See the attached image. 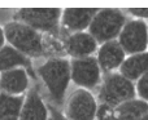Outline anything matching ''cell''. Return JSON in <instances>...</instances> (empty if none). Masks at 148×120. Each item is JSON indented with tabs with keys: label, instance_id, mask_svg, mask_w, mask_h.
<instances>
[{
	"label": "cell",
	"instance_id": "obj_1",
	"mask_svg": "<svg viewBox=\"0 0 148 120\" xmlns=\"http://www.w3.org/2000/svg\"><path fill=\"white\" fill-rule=\"evenodd\" d=\"M3 28L7 43L27 58L40 57L46 53L43 36L33 27L18 21H12Z\"/></svg>",
	"mask_w": 148,
	"mask_h": 120
},
{
	"label": "cell",
	"instance_id": "obj_2",
	"mask_svg": "<svg viewBox=\"0 0 148 120\" xmlns=\"http://www.w3.org/2000/svg\"><path fill=\"white\" fill-rule=\"evenodd\" d=\"M38 75L48 89L51 98L56 103H62L68 90L70 76V61L61 57H53L38 67Z\"/></svg>",
	"mask_w": 148,
	"mask_h": 120
},
{
	"label": "cell",
	"instance_id": "obj_3",
	"mask_svg": "<svg viewBox=\"0 0 148 120\" xmlns=\"http://www.w3.org/2000/svg\"><path fill=\"white\" fill-rule=\"evenodd\" d=\"M126 22L127 21L125 13L120 9L103 8L97 10L87 31L91 34L97 44H104L108 41L117 40Z\"/></svg>",
	"mask_w": 148,
	"mask_h": 120
},
{
	"label": "cell",
	"instance_id": "obj_4",
	"mask_svg": "<svg viewBox=\"0 0 148 120\" xmlns=\"http://www.w3.org/2000/svg\"><path fill=\"white\" fill-rule=\"evenodd\" d=\"M134 98H136L135 84L120 72H112L103 80L99 90V101L101 105L116 107Z\"/></svg>",
	"mask_w": 148,
	"mask_h": 120
},
{
	"label": "cell",
	"instance_id": "obj_5",
	"mask_svg": "<svg viewBox=\"0 0 148 120\" xmlns=\"http://www.w3.org/2000/svg\"><path fill=\"white\" fill-rule=\"evenodd\" d=\"M60 8H22L16 13V21L33 27L39 32L57 34L61 21Z\"/></svg>",
	"mask_w": 148,
	"mask_h": 120
},
{
	"label": "cell",
	"instance_id": "obj_6",
	"mask_svg": "<svg viewBox=\"0 0 148 120\" xmlns=\"http://www.w3.org/2000/svg\"><path fill=\"white\" fill-rule=\"evenodd\" d=\"M126 56L148 51V25L146 21L130 20L125 23L117 38Z\"/></svg>",
	"mask_w": 148,
	"mask_h": 120
},
{
	"label": "cell",
	"instance_id": "obj_7",
	"mask_svg": "<svg viewBox=\"0 0 148 120\" xmlns=\"http://www.w3.org/2000/svg\"><path fill=\"white\" fill-rule=\"evenodd\" d=\"M97 106L90 90L78 88L68 98L65 116L69 120H96Z\"/></svg>",
	"mask_w": 148,
	"mask_h": 120
},
{
	"label": "cell",
	"instance_id": "obj_8",
	"mask_svg": "<svg viewBox=\"0 0 148 120\" xmlns=\"http://www.w3.org/2000/svg\"><path fill=\"white\" fill-rule=\"evenodd\" d=\"M70 76L72 82L82 89H92L100 83L101 70L96 61V57L72 58L70 61Z\"/></svg>",
	"mask_w": 148,
	"mask_h": 120
},
{
	"label": "cell",
	"instance_id": "obj_9",
	"mask_svg": "<svg viewBox=\"0 0 148 120\" xmlns=\"http://www.w3.org/2000/svg\"><path fill=\"white\" fill-rule=\"evenodd\" d=\"M126 53L121 48L117 40H112L108 43L100 44L96 52V61L101 71L112 74L116 70H120L121 65L126 58Z\"/></svg>",
	"mask_w": 148,
	"mask_h": 120
},
{
	"label": "cell",
	"instance_id": "obj_10",
	"mask_svg": "<svg viewBox=\"0 0 148 120\" xmlns=\"http://www.w3.org/2000/svg\"><path fill=\"white\" fill-rule=\"evenodd\" d=\"M97 10L96 8H65L62 9L60 23L72 34L87 31Z\"/></svg>",
	"mask_w": 148,
	"mask_h": 120
},
{
	"label": "cell",
	"instance_id": "obj_11",
	"mask_svg": "<svg viewBox=\"0 0 148 120\" xmlns=\"http://www.w3.org/2000/svg\"><path fill=\"white\" fill-rule=\"evenodd\" d=\"M99 44L96 43L88 31L73 32L68 36L65 41V49L72 58H86L91 57L95 52H97Z\"/></svg>",
	"mask_w": 148,
	"mask_h": 120
},
{
	"label": "cell",
	"instance_id": "obj_12",
	"mask_svg": "<svg viewBox=\"0 0 148 120\" xmlns=\"http://www.w3.org/2000/svg\"><path fill=\"white\" fill-rule=\"evenodd\" d=\"M29 87V76L25 69L18 67L0 72V88L3 93L10 96H23Z\"/></svg>",
	"mask_w": 148,
	"mask_h": 120
},
{
	"label": "cell",
	"instance_id": "obj_13",
	"mask_svg": "<svg viewBox=\"0 0 148 120\" xmlns=\"http://www.w3.org/2000/svg\"><path fill=\"white\" fill-rule=\"evenodd\" d=\"M147 114L148 102L134 98L113 107L110 120H143Z\"/></svg>",
	"mask_w": 148,
	"mask_h": 120
},
{
	"label": "cell",
	"instance_id": "obj_14",
	"mask_svg": "<svg viewBox=\"0 0 148 120\" xmlns=\"http://www.w3.org/2000/svg\"><path fill=\"white\" fill-rule=\"evenodd\" d=\"M48 107L36 90H30L26 94L18 120H47Z\"/></svg>",
	"mask_w": 148,
	"mask_h": 120
},
{
	"label": "cell",
	"instance_id": "obj_15",
	"mask_svg": "<svg viewBox=\"0 0 148 120\" xmlns=\"http://www.w3.org/2000/svg\"><path fill=\"white\" fill-rule=\"evenodd\" d=\"M118 72L130 82H136L139 78L148 72V51L127 56L121 65Z\"/></svg>",
	"mask_w": 148,
	"mask_h": 120
},
{
	"label": "cell",
	"instance_id": "obj_16",
	"mask_svg": "<svg viewBox=\"0 0 148 120\" xmlns=\"http://www.w3.org/2000/svg\"><path fill=\"white\" fill-rule=\"evenodd\" d=\"M29 66H30V59L18 51H16L9 44H5L0 49V72L9 71L18 67L26 69Z\"/></svg>",
	"mask_w": 148,
	"mask_h": 120
},
{
	"label": "cell",
	"instance_id": "obj_17",
	"mask_svg": "<svg viewBox=\"0 0 148 120\" xmlns=\"http://www.w3.org/2000/svg\"><path fill=\"white\" fill-rule=\"evenodd\" d=\"M25 97L0 93V120H18Z\"/></svg>",
	"mask_w": 148,
	"mask_h": 120
},
{
	"label": "cell",
	"instance_id": "obj_18",
	"mask_svg": "<svg viewBox=\"0 0 148 120\" xmlns=\"http://www.w3.org/2000/svg\"><path fill=\"white\" fill-rule=\"evenodd\" d=\"M135 92L139 100L148 102V72L140 76L135 83Z\"/></svg>",
	"mask_w": 148,
	"mask_h": 120
},
{
	"label": "cell",
	"instance_id": "obj_19",
	"mask_svg": "<svg viewBox=\"0 0 148 120\" xmlns=\"http://www.w3.org/2000/svg\"><path fill=\"white\" fill-rule=\"evenodd\" d=\"M129 12L135 17V20H148V8H129Z\"/></svg>",
	"mask_w": 148,
	"mask_h": 120
},
{
	"label": "cell",
	"instance_id": "obj_20",
	"mask_svg": "<svg viewBox=\"0 0 148 120\" xmlns=\"http://www.w3.org/2000/svg\"><path fill=\"white\" fill-rule=\"evenodd\" d=\"M48 111L51 113V116H52V120H69L66 118V116L64 115V114H61L60 111H57L55 107H52V106H49L48 107Z\"/></svg>",
	"mask_w": 148,
	"mask_h": 120
},
{
	"label": "cell",
	"instance_id": "obj_21",
	"mask_svg": "<svg viewBox=\"0 0 148 120\" xmlns=\"http://www.w3.org/2000/svg\"><path fill=\"white\" fill-rule=\"evenodd\" d=\"M5 43H7V40H5V35H4V28L0 26V49L5 45Z\"/></svg>",
	"mask_w": 148,
	"mask_h": 120
},
{
	"label": "cell",
	"instance_id": "obj_22",
	"mask_svg": "<svg viewBox=\"0 0 148 120\" xmlns=\"http://www.w3.org/2000/svg\"><path fill=\"white\" fill-rule=\"evenodd\" d=\"M143 120H148V114H147L146 116H144V119H143Z\"/></svg>",
	"mask_w": 148,
	"mask_h": 120
},
{
	"label": "cell",
	"instance_id": "obj_23",
	"mask_svg": "<svg viewBox=\"0 0 148 120\" xmlns=\"http://www.w3.org/2000/svg\"><path fill=\"white\" fill-rule=\"evenodd\" d=\"M0 93H1V88H0Z\"/></svg>",
	"mask_w": 148,
	"mask_h": 120
}]
</instances>
